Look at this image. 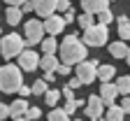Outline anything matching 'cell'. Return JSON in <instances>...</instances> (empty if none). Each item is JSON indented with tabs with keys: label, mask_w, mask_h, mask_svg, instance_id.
Instances as JSON below:
<instances>
[{
	"label": "cell",
	"mask_w": 130,
	"mask_h": 121,
	"mask_svg": "<svg viewBox=\"0 0 130 121\" xmlns=\"http://www.w3.org/2000/svg\"><path fill=\"white\" fill-rule=\"evenodd\" d=\"M40 116H42V110H40V107H30V105H28L21 119H28V121H32V119H40Z\"/></svg>",
	"instance_id": "26"
},
{
	"label": "cell",
	"mask_w": 130,
	"mask_h": 121,
	"mask_svg": "<svg viewBox=\"0 0 130 121\" xmlns=\"http://www.w3.org/2000/svg\"><path fill=\"white\" fill-rule=\"evenodd\" d=\"M84 114H86L88 119H102V114H105V102L100 100V96H91V98L86 100Z\"/></svg>",
	"instance_id": "9"
},
{
	"label": "cell",
	"mask_w": 130,
	"mask_h": 121,
	"mask_svg": "<svg viewBox=\"0 0 130 121\" xmlns=\"http://www.w3.org/2000/svg\"><path fill=\"white\" fill-rule=\"evenodd\" d=\"M23 84V70L19 65H3L0 68V91L3 93H16V89Z\"/></svg>",
	"instance_id": "2"
},
{
	"label": "cell",
	"mask_w": 130,
	"mask_h": 121,
	"mask_svg": "<svg viewBox=\"0 0 130 121\" xmlns=\"http://www.w3.org/2000/svg\"><path fill=\"white\" fill-rule=\"evenodd\" d=\"M16 93H19L21 98H28V96H30L32 91H30V86H26V84H21V86H19V89H16Z\"/></svg>",
	"instance_id": "32"
},
{
	"label": "cell",
	"mask_w": 130,
	"mask_h": 121,
	"mask_svg": "<svg viewBox=\"0 0 130 121\" xmlns=\"http://www.w3.org/2000/svg\"><path fill=\"white\" fill-rule=\"evenodd\" d=\"M63 110H65V112H68V114L72 116V114H74V110H77V102H74V98H72V100H68V102H65V107H63Z\"/></svg>",
	"instance_id": "30"
},
{
	"label": "cell",
	"mask_w": 130,
	"mask_h": 121,
	"mask_svg": "<svg viewBox=\"0 0 130 121\" xmlns=\"http://www.w3.org/2000/svg\"><path fill=\"white\" fill-rule=\"evenodd\" d=\"M46 84H51L54 79H56V70H44V77H42Z\"/></svg>",
	"instance_id": "33"
},
{
	"label": "cell",
	"mask_w": 130,
	"mask_h": 121,
	"mask_svg": "<svg viewBox=\"0 0 130 121\" xmlns=\"http://www.w3.org/2000/svg\"><path fill=\"white\" fill-rule=\"evenodd\" d=\"M23 40H26V44L28 47H35L37 42H42V37L46 35L44 33V23L42 21H37V19H30V21H26V26H23Z\"/></svg>",
	"instance_id": "5"
},
{
	"label": "cell",
	"mask_w": 130,
	"mask_h": 121,
	"mask_svg": "<svg viewBox=\"0 0 130 121\" xmlns=\"http://www.w3.org/2000/svg\"><path fill=\"white\" fill-rule=\"evenodd\" d=\"M98 58H93V61H81V63H77V70H74V75L79 77V82H81V86L84 84H93V79H95V72H98Z\"/></svg>",
	"instance_id": "6"
},
{
	"label": "cell",
	"mask_w": 130,
	"mask_h": 121,
	"mask_svg": "<svg viewBox=\"0 0 130 121\" xmlns=\"http://www.w3.org/2000/svg\"><path fill=\"white\" fill-rule=\"evenodd\" d=\"M109 3H114V0H109Z\"/></svg>",
	"instance_id": "39"
},
{
	"label": "cell",
	"mask_w": 130,
	"mask_h": 121,
	"mask_svg": "<svg viewBox=\"0 0 130 121\" xmlns=\"http://www.w3.org/2000/svg\"><path fill=\"white\" fill-rule=\"evenodd\" d=\"M26 107H28V102H26V98H21L19 96V100H14L12 105H9V116L12 119H16L19 121L21 116H23V112H26Z\"/></svg>",
	"instance_id": "14"
},
{
	"label": "cell",
	"mask_w": 130,
	"mask_h": 121,
	"mask_svg": "<svg viewBox=\"0 0 130 121\" xmlns=\"http://www.w3.org/2000/svg\"><path fill=\"white\" fill-rule=\"evenodd\" d=\"M109 54H111L114 58H125V54H128V44H125V40L111 42V44H109Z\"/></svg>",
	"instance_id": "18"
},
{
	"label": "cell",
	"mask_w": 130,
	"mask_h": 121,
	"mask_svg": "<svg viewBox=\"0 0 130 121\" xmlns=\"http://www.w3.org/2000/svg\"><path fill=\"white\" fill-rule=\"evenodd\" d=\"M116 21H119V37L128 42L130 40V16L121 14V16H116Z\"/></svg>",
	"instance_id": "15"
},
{
	"label": "cell",
	"mask_w": 130,
	"mask_h": 121,
	"mask_svg": "<svg viewBox=\"0 0 130 121\" xmlns=\"http://www.w3.org/2000/svg\"><path fill=\"white\" fill-rule=\"evenodd\" d=\"M5 3H7V5H19V7H21L26 0H5Z\"/></svg>",
	"instance_id": "37"
},
{
	"label": "cell",
	"mask_w": 130,
	"mask_h": 121,
	"mask_svg": "<svg viewBox=\"0 0 130 121\" xmlns=\"http://www.w3.org/2000/svg\"><path fill=\"white\" fill-rule=\"evenodd\" d=\"M60 98H63V96H60V89H46V91H44V102H46L49 107L58 105Z\"/></svg>",
	"instance_id": "21"
},
{
	"label": "cell",
	"mask_w": 130,
	"mask_h": 121,
	"mask_svg": "<svg viewBox=\"0 0 130 121\" xmlns=\"http://www.w3.org/2000/svg\"><path fill=\"white\" fill-rule=\"evenodd\" d=\"M116 91H119V96H128L130 93V77H119L116 79Z\"/></svg>",
	"instance_id": "23"
},
{
	"label": "cell",
	"mask_w": 130,
	"mask_h": 121,
	"mask_svg": "<svg viewBox=\"0 0 130 121\" xmlns=\"http://www.w3.org/2000/svg\"><path fill=\"white\" fill-rule=\"evenodd\" d=\"M114 21V14H111V9L109 7H105L102 12H98V23H105V26H109Z\"/></svg>",
	"instance_id": "25"
},
{
	"label": "cell",
	"mask_w": 130,
	"mask_h": 121,
	"mask_svg": "<svg viewBox=\"0 0 130 121\" xmlns=\"http://www.w3.org/2000/svg\"><path fill=\"white\" fill-rule=\"evenodd\" d=\"M42 54H56L58 51V40L56 35H49V37H42Z\"/></svg>",
	"instance_id": "19"
},
{
	"label": "cell",
	"mask_w": 130,
	"mask_h": 121,
	"mask_svg": "<svg viewBox=\"0 0 130 121\" xmlns=\"http://www.w3.org/2000/svg\"><path fill=\"white\" fill-rule=\"evenodd\" d=\"M58 54H60V61L68 63V65H77L86 58V44L81 37H77L74 33L72 35H65V40L58 44Z\"/></svg>",
	"instance_id": "1"
},
{
	"label": "cell",
	"mask_w": 130,
	"mask_h": 121,
	"mask_svg": "<svg viewBox=\"0 0 130 121\" xmlns=\"http://www.w3.org/2000/svg\"><path fill=\"white\" fill-rule=\"evenodd\" d=\"M44 33H46V35H60V33H63V28L65 26H68V23H65V19H63V14H49V16H44Z\"/></svg>",
	"instance_id": "7"
},
{
	"label": "cell",
	"mask_w": 130,
	"mask_h": 121,
	"mask_svg": "<svg viewBox=\"0 0 130 121\" xmlns=\"http://www.w3.org/2000/svg\"><path fill=\"white\" fill-rule=\"evenodd\" d=\"M63 19H65V23H74V19H77L74 9H72V7H70V9H65V12H63Z\"/></svg>",
	"instance_id": "29"
},
{
	"label": "cell",
	"mask_w": 130,
	"mask_h": 121,
	"mask_svg": "<svg viewBox=\"0 0 130 121\" xmlns=\"http://www.w3.org/2000/svg\"><path fill=\"white\" fill-rule=\"evenodd\" d=\"M121 107H123V112H125V114L130 112V93H128V96H123V100H121Z\"/></svg>",
	"instance_id": "35"
},
{
	"label": "cell",
	"mask_w": 130,
	"mask_h": 121,
	"mask_svg": "<svg viewBox=\"0 0 130 121\" xmlns=\"http://www.w3.org/2000/svg\"><path fill=\"white\" fill-rule=\"evenodd\" d=\"M60 96H63L65 100H72V98H74V89H72L70 84H68V86H63V89H60Z\"/></svg>",
	"instance_id": "28"
},
{
	"label": "cell",
	"mask_w": 130,
	"mask_h": 121,
	"mask_svg": "<svg viewBox=\"0 0 130 121\" xmlns=\"http://www.w3.org/2000/svg\"><path fill=\"white\" fill-rule=\"evenodd\" d=\"M19 68L23 72H32V70H37L40 68V56H37V51H32V49H23L21 54H19Z\"/></svg>",
	"instance_id": "8"
},
{
	"label": "cell",
	"mask_w": 130,
	"mask_h": 121,
	"mask_svg": "<svg viewBox=\"0 0 130 121\" xmlns=\"http://www.w3.org/2000/svg\"><path fill=\"white\" fill-rule=\"evenodd\" d=\"M114 75H116V68H114V65H98L95 79H100V82H111Z\"/></svg>",
	"instance_id": "17"
},
{
	"label": "cell",
	"mask_w": 130,
	"mask_h": 121,
	"mask_svg": "<svg viewBox=\"0 0 130 121\" xmlns=\"http://www.w3.org/2000/svg\"><path fill=\"white\" fill-rule=\"evenodd\" d=\"M23 49H26V40L19 35V33H9V35H5L3 40H0V54H3L5 61L16 58Z\"/></svg>",
	"instance_id": "3"
},
{
	"label": "cell",
	"mask_w": 130,
	"mask_h": 121,
	"mask_svg": "<svg viewBox=\"0 0 130 121\" xmlns=\"http://www.w3.org/2000/svg\"><path fill=\"white\" fill-rule=\"evenodd\" d=\"M46 89H49V86H46V82H44V79H35V84L30 86V91L35 93V96H44V91H46Z\"/></svg>",
	"instance_id": "27"
},
{
	"label": "cell",
	"mask_w": 130,
	"mask_h": 121,
	"mask_svg": "<svg viewBox=\"0 0 130 121\" xmlns=\"http://www.w3.org/2000/svg\"><path fill=\"white\" fill-rule=\"evenodd\" d=\"M56 65H58L56 54H44V56H40V68H42V70H56Z\"/></svg>",
	"instance_id": "20"
},
{
	"label": "cell",
	"mask_w": 130,
	"mask_h": 121,
	"mask_svg": "<svg viewBox=\"0 0 130 121\" xmlns=\"http://www.w3.org/2000/svg\"><path fill=\"white\" fill-rule=\"evenodd\" d=\"M107 37H109V30H107V26L105 23H93V26H88V28H84V44L86 47H105L107 44Z\"/></svg>",
	"instance_id": "4"
},
{
	"label": "cell",
	"mask_w": 130,
	"mask_h": 121,
	"mask_svg": "<svg viewBox=\"0 0 130 121\" xmlns=\"http://www.w3.org/2000/svg\"><path fill=\"white\" fill-rule=\"evenodd\" d=\"M32 3V12L37 16H49L56 12V3L58 0H30Z\"/></svg>",
	"instance_id": "10"
},
{
	"label": "cell",
	"mask_w": 130,
	"mask_h": 121,
	"mask_svg": "<svg viewBox=\"0 0 130 121\" xmlns=\"http://www.w3.org/2000/svg\"><path fill=\"white\" fill-rule=\"evenodd\" d=\"M81 7H84V12L98 14V12H102L105 7H109V0H81Z\"/></svg>",
	"instance_id": "12"
},
{
	"label": "cell",
	"mask_w": 130,
	"mask_h": 121,
	"mask_svg": "<svg viewBox=\"0 0 130 121\" xmlns=\"http://www.w3.org/2000/svg\"><path fill=\"white\" fill-rule=\"evenodd\" d=\"M49 119H51V121H68V119H70V114L65 112V110H60L58 105H54V110L49 112Z\"/></svg>",
	"instance_id": "24"
},
{
	"label": "cell",
	"mask_w": 130,
	"mask_h": 121,
	"mask_svg": "<svg viewBox=\"0 0 130 121\" xmlns=\"http://www.w3.org/2000/svg\"><path fill=\"white\" fill-rule=\"evenodd\" d=\"M125 61H128V65H130V47H128V54H125Z\"/></svg>",
	"instance_id": "38"
},
{
	"label": "cell",
	"mask_w": 130,
	"mask_h": 121,
	"mask_svg": "<svg viewBox=\"0 0 130 121\" xmlns=\"http://www.w3.org/2000/svg\"><path fill=\"white\" fill-rule=\"evenodd\" d=\"M77 23L81 26V30H84V28H88V26H93V23H95V14H91V12L77 14Z\"/></svg>",
	"instance_id": "22"
},
{
	"label": "cell",
	"mask_w": 130,
	"mask_h": 121,
	"mask_svg": "<svg viewBox=\"0 0 130 121\" xmlns=\"http://www.w3.org/2000/svg\"><path fill=\"white\" fill-rule=\"evenodd\" d=\"M102 116H105V119H109V121H121V119L125 116V112H123V107H121V105L111 102V105H107V112H105Z\"/></svg>",
	"instance_id": "16"
},
{
	"label": "cell",
	"mask_w": 130,
	"mask_h": 121,
	"mask_svg": "<svg viewBox=\"0 0 130 121\" xmlns=\"http://www.w3.org/2000/svg\"><path fill=\"white\" fill-rule=\"evenodd\" d=\"M70 86H72V89H79V86H81V82H79V77H77V75L70 79Z\"/></svg>",
	"instance_id": "36"
},
{
	"label": "cell",
	"mask_w": 130,
	"mask_h": 121,
	"mask_svg": "<svg viewBox=\"0 0 130 121\" xmlns=\"http://www.w3.org/2000/svg\"><path fill=\"white\" fill-rule=\"evenodd\" d=\"M5 16H7V23H9V26H19L21 19H23V12H21L19 5H9L7 12H5Z\"/></svg>",
	"instance_id": "13"
},
{
	"label": "cell",
	"mask_w": 130,
	"mask_h": 121,
	"mask_svg": "<svg viewBox=\"0 0 130 121\" xmlns=\"http://www.w3.org/2000/svg\"><path fill=\"white\" fill-rule=\"evenodd\" d=\"M9 116V105H5V102H0V121Z\"/></svg>",
	"instance_id": "34"
},
{
	"label": "cell",
	"mask_w": 130,
	"mask_h": 121,
	"mask_svg": "<svg viewBox=\"0 0 130 121\" xmlns=\"http://www.w3.org/2000/svg\"><path fill=\"white\" fill-rule=\"evenodd\" d=\"M100 100L105 102V107L107 105H111L114 100H116V96H119V91H116V84H111V82H102V86H100Z\"/></svg>",
	"instance_id": "11"
},
{
	"label": "cell",
	"mask_w": 130,
	"mask_h": 121,
	"mask_svg": "<svg viewBox=\"0 0 130 121\" xmlns=\"http://www.w3.org/2000/svg\"><path fill=\"white\" fill-rule=\"evenodd\" d=\"M72 5H70V0H58L56 3V12H65V9H70Z\"/></svg>",
	"instance_id": "31"
}]
</instances>
